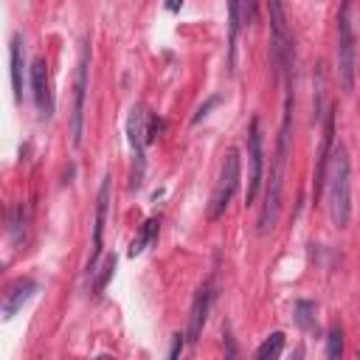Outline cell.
<instances>
[{
	"mask_svg": "<svg viewBox=\"0 0 360 360\" xmlns=\"http://www.w3.org/2000/svg\"><path fill=\"white\" fill-rule=\"evenodd\" d=\"M292 76H284V110H281V127H278V141L276 152L267 169V186H264V200L259 208L256 231L259 236H267L281 214V191H284V169H287V152H290V129H292Z\"/></svg>",
	"mask_w": 360,
	"mask_h": 360,
	"instance_id": "6da1fadb",
	"label": "cell"
},
{
	"mask_svg": "<svg viewBox=\"0 0 360 360\" xmlns=\"http://www.w3.org/2000/svg\"><path fill=\"white\" fill-rule=\"evenodd\" d=\"M262 180H264V138H262V121L253 115L248 124V191H245L248 205L256 200Z\"/></svg>",
	"mask_w": 360,
	"mask_h": 360,
	"instance_id": "ba28073f",
	"label": "cell"
},
{
	"mask_svg": "<svg viewBox=\"0 0 360 360\" xmlns=\"http://www.w3.org/2000/svg\"><path fill=\"white\" fill-rule=\"evenodd\" d=\"M284 340H287V338H284V332H278V329H276V332H270V335H267V338L259 343V349H256V357H259V360H267V357H278V354L284 352Z\"/></svg>",
	"mask_w": 360,
	"mask_h": 360,
	"instance_id": "d6986e66",
	"label": "cell"
},
{
	"mask_svg": "<svg viewBox=\"0 0 360 360\" xmlns=\"http://www.w3.org/2000/svg\"><path fill=\"white\" fill-rule=\"evenodd\" d=\"M186 340H188V338H186L183 332H174V335H172V349H169V357H172V360L186 349Z\"/></svg>",
	"mask_w": 360,
	"mask_h": 360,
	"instance_id": "603a6c76",
	"label": "cell"
},
{
	"mask_svg": "<svg viewBox=\"0 0 360 360\" xmlns=\"http://www.w3.org/2000/svg\"><path fill=\"white\" fill-rule=\"evenodd\" d=\"M267 17H270V62L276 68V73L292 76V34L287 25V11L281 0H267Z\"/></svg>",
	"mask_w": 360,
	"mask_h": 360,
	"instance_id": "5b68a950",
	"label": "cell"
},
{
	"mask_svg": "<svg viewBox=\"0 0 360 360\" xmlns=\"http://www.w3.org/2000/svg\"><path fill=\"white\" fill-rule=\"evenodd\" d=\"M292 321L301 332L307 335H315L318 332V318H315V304L312 301H295L292 307Z\"/></svg>",
	"mask_w": 360,
	"mask_h": 360,
	"instance_id": "e0dca14e",
	"label": "cell"
},
{
	"mask_svg": "<svg viewBox=\"0 0 360 360\" xmlns=\"http://www.w3.org/2000/svg\"><path fill=\"white\" fill-rule=\"evenodd\" d=\"M158 231H160V222H158V217H149V219H143V225L138 228V233H135V239L129 242V256H141L146 248H152L155 242H158Z\"/></svg>",
	"mask_w": 360,
	"mask_h": 360,
	"instance_id": "2e32d148",
	"label": "cell"
},
{
	"mask_svg": "<svg viewBox=\"0 0 360 360\" xmlns=\"http://www.w3.org/2000/svg\"><path fill=\"white\" fill-rule=\"evenodd\" d=\"M110 202H112V177L104 174L98 183V194H96V217H93V253L87 262V276L98 267V253H101V242H104V228H107V214H110Z\"/></svg>",
	"mask_w": 360,
	"mask_h": 360,
	"instance_id": "30bf717a",
	"label": "cell"
},
{
	"mask_svg": "<svg viewBox=\"0 0 360 360\" xmlns=\"http://www.w3.org/2000/svg\"><path fill=\"white\" fill-rule=\"evenodd\" d=\"M183 3H186V0H166V11H172V14H177V11L183 8Z\"/></svg>",
	"mask_w": 360,
	"mask_h": 360,
	"instance_id": "d4e9b609",
	"label": "cell"
},
{
	"mask_svg": "<svg viewBox=\"0 0 360 360\" xmlns=\"http://www.w3.org/2000/svg\"><path fill=\"white\" fill-rule=\"evenodd\" d=\"M115 264H118L115 253H107V256H104V262L90 273V276H93V284H90L93 295H101V292H104V287L110 284V278H112V273H115Z\"/></svg>",
	"mask_w": 360,
	"mask_h": 360,
	"instance_id": "ac0fdd59",
	"label": "cell"
},
{
	"mask_svg": "<svg viewBox=\"0 0 360 360\" xmlns=\"http://www.w3.org/2000/svg\"><path fill=\"white\" fill-rule=\"evenodd\" d=\"M25 231H28V208L22 202H14L8 211H6V233H8V242L17 245L25 239Z\"/></svg>",
	"mask_w": 360,
	"mask_h": 360,
	"instance_id": "9a60e30c",
	"label": "cell"
},
{
	"mask_svg": "<svg viewBox=\"0 0 360 360\" xmlns=\"http://www.w3.org/2000/svg\"><path fill=\"white\" fill-rule=\"evenodd\" d=\"M31 96H34L39 121H51L53 118V90H51V73H48L45 56H37L31 62Z\"/></svg>",
	"mask_w": 360,
	"mask_h": 360,
	"instance_id": "8fae6325",
	"label": "cell"
},
{
	"mask_svg": "<svg viewBox=\"0 0 360 360\" xmlns=\"http://www.w3.org/2000/svg\"><path fill=\"white\" fill-rule=\"evenodd\" d=\"M87 84H90V39L82 37L79 59H76V76H73V107H70V143L73 146H82V135H84Z\"/></svg>",
	"mask_w": 360,
	"mask_h": 360,
	"instance_id": "52a82bcc",
	"label": "cell"
},
{
	"mask_svg": "<svg viewBox=\"0 0 360 360\" xmlns=\"http://www.w3.org/2000/svg\"><path fill=\"white\" fill-rule=\"evenodd\" d=\"M323 197H326V211L335 228H349L352 219V160L343 143H338L329 155L326 166V180H323Z\"/></svg>",
	"mask_w": 360,
	"mask_h": 360,
	"instance_id": "7a4b0ae2",
	"label": "cell"
},
{
	"mask_svg": "<svg viewBox=\"0 0 360 360\" xmlns=\"http://www.w3.org/2000/svg\"><path fill=\"white\" fill-rule=\"evenodd\" d=\"M335 56H338V84L343 93H352L357 82V37H354V3L352 0H340V8H338Z\"/></svg>",
	"mask_w": 360,
	"mask_h": 360,
	"instance_id": "3957f363",
	"label": "cell"
},
{
	"mask_svg": "<svg viewBox=\"0 0 360 360\" xmlns=\"http://www.w3.org/2000/svg\"><path fill=\"white\" fill-rule=\"evenodd\" d=\"M239 180H242L239 149H236V146H228L225 155H222V163H219V174H217L211 200H208V211H205V217H208L211 222H217V219L228 211V205H231V200H233V194H236V188H239Z\"/></svg>",
	"mask_w": 360,
	"mask_h": 360,
	"instance_id": "277c9868",
	"label": "cell"
},
{
	"mask_svg": "<svg viewBox=\"0 0 360 360\" xmlns=\"http://www.w3.org/2000/svg\"><path fill=\"white\" fill-rule=\"evenodd\" d=\"M37 290H39L37 278H31V276H20V278H14V281L6 287V292H3V318L11 321V318H14V315L34 298Z\"/></svg>",
	"mask_w": 360,
	"mask_h": 360,
	"instance_id": "4fadbf2b",
	"label": "cell"
},
{
	"mask_svg": "<svg viewBox=\"0 0 360 360\" xmlns=\"http://www.w3.org/2000/svg\"><path fill=\"white\" fill-rule=\"evenodd\" d=\"M256 17V0H242V22L250 25Z\"/></svg>",
	"mask_w": 360,
	"mask_h": 360,
	"instance_id": "cb8c5ba5",
	"label": "cell"
},
{
	"mask_svg": "<svg viewBox=\"0 0 360 360\" xmlns=\"http://www.w3.org/2000/svg\"><path fill=\"white\" fill-rule=\"evenodd\" d=\"M8 76H11L14 101H22L25 84H31V68H28V59H25V39H22L20 31H14L11 42H8Z\"/></svg>",
	"mask_w": 360,
	"mask_h": 360,
	"instance_id": "7c38bea8",
	"label": "cell"
},
{
	"mask_svg": "<svg viewBox=\"0 0 360 360\" xmlns=\"http://www.w3.org/2000/svg\"><path fill=\"white\" fill-rule=\"evenodd\" d=\"M127 141L132 146L129 188H141L143 172H146V143H149V110L143 104H132L127 115Z\"/></svg>",
	"mask_w": 360,
	"mask_h": 360,
	"instance_id": "8992f818",
	"label": "cell"
},
{
	"mask_svg": "<svg viewBox=\"0 0 360 360\" xmlns=\"http://www.w3.org/2000/svg\"><path fill=\"white\" fill-rule=\"evenodd\" d=\"M225 11H228V68H236V39L242 31V0H225Z\"/></svg>",
	"mask_w": 360,
	"mask_h": 360,
	"instance_id": "5bb4252c",
	"label": "cell"
},
{
	"mask_svg": "<svg viewBox=\"0 0 360 360\" xmlns=\"http://www.w3.org/2000/svg\"><path fill=\"white\" fill-rule=\"evenodd\" d=\"M214 301H217V276L205 278V281L197 287L194 298H191V309H188V329H186V338H188V343H191V346L200 340V335H202V329H205V323H208V312H211Z\"/></svg>",
	"mask_w": 360,
	"mask_h": 360,
	"instance_id": "9c48e42d",
	"label": "cell"
},
{
	"mask_svg": "<svg viewBox=\"0 0 360 360\" xmlns=\"http://www.w3.org/2000/svg\"><path fill=\"white\" fill-rule=\"evenodd\" d=\"M326 357H340L343 354V329L340 326H332L326 332V349H323Z\"/></svg>",
	"mask_w": 360,
	"mask_h": 360,
	"instance_id": "44dd1931",
	"label": "cell"
},
{
	"mask_svg": "<svg viewBox=\"0 0 360 360\" xmlns=\"http://www.w3.org/2000/svg\"><path fill=\"white\" fill-rule=\"evenodd\" d=\"M321 110H323V70L318 65V70H315V96H312V121H321V115H326Z\"/></svg>",
	"mask_w": 360,
	"mask_h": 360,
	"instance_id": "ffe728a7",
	"label": "cell"
},
{
	"mask_svg": "<svg viewBox=\"0 0 360 360\" xmlns=\"http://www.w3.org/2000/svg\"><path fill=\"white\" fill-rule=\"evenodd\" d=\"M219 101H222V96H219V93H214V96H208V98H205V101H202V104L197 107V112H194V118H191V124H200V121H202V118H205V115H208V112H211V110H214V107H217Z\"/></svg>",
	"mask_w": 360,
	"mask_h": 360,
	"instance_id": "7402d4cb",
	"label": "cell"
}]
</instances>
